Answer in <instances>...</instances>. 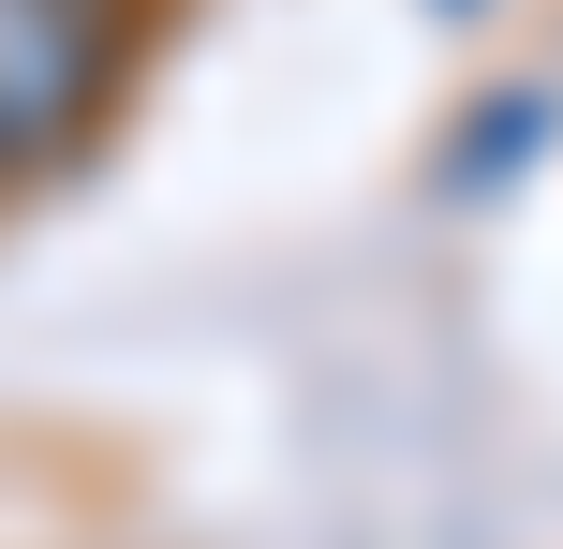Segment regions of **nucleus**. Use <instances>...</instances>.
I'll return each instance as SVG.
<instances>
[{
	"label": "nucleus",
	"instance_id": "obj_1",
	"mask_svg": "<svg viewBox=\"0 0 563 549\" xmlns=\"http://www.w3.org/2000/svg\"><path fill=\"white\" fill-rule=\"evenodd\" d=\"M119 89H134L119 0H0V194L89 164L119 134Z\"/></svg>",
	"mask_w": 563,
	"mask_h": 549
},
{
	"label": "nucleus",
	"instance_id": "obj_2",
	"mask_svg": "<svg viewBox=\"0 0 563 549\" xmlns=\"http://www.w3.org/2000/svg\"><path fill=\"white\" fill-rule=\"evenodd\" d=\"M534 149H549V89H489V119L445 134V194H505Z\"/></svg>",
	"mask_w": 563,
	"mask_h": 549
},
{
	"label": "nucleus",
	"instance_id": "obj_3",
	"mask_svg": "<svg viewBox=\"0 0 563 549\" xmlns=\"http://www.w3.org/2000/svg\"><path fill=\"white\" fill-rule=\"evenodd\" d=\"M445 15H489V0H445Z\"/></svg>",
	"mask_w": 563,
	"mask_h": 549
}]
</instances>
